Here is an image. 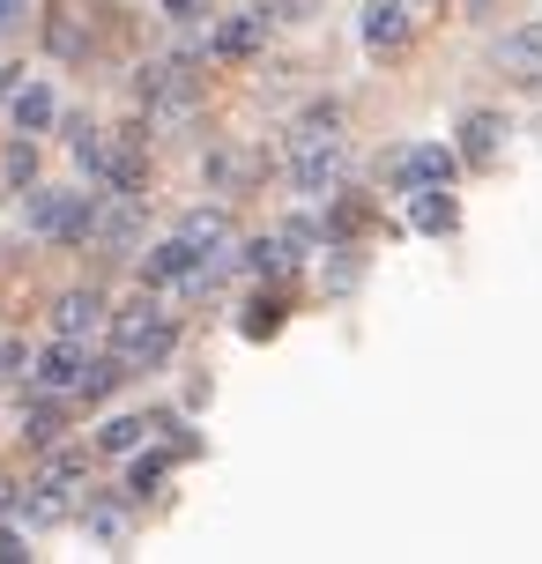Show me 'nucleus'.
Instances as JSON below:
<instances>
[{"mask_svg":"<svg viewBox=\"0 0 542 564\" xmlns=\"http://www.w3.org/2000/svg\"><path fill=\"white\" fill-rule=\"evenodd\" d=\"M401 200H409V230H416V238H454L460 230L454 186H416V194H401Z\"/></svg>","mask_w":542,"mask_h":564,"instance_id":"dca6fc26","label":"nucleus"},{"mask_svg":"<svg viewBox=\"0 0 542 564\" xmlns=\"http://www.w3.org/2000/svg\"><path fill=\"white\" fill-rule=\"evenodd\" d=\"M238 268H246L253 282H290L305 260L283 246V230H260V238H246V246H238Z\"/></svg>","mask_w":542,"mask_h":564,"instance_id":"6ab92c4d","label":"nucleus"},{"mask_svg":"<svg viewBox=\"0 0 542 564\" xmlns=\"http://www.w3.org/2000/svg\"><path fill=\"white\" fill-rule=\"evenodd\" d=\"M15 83H23V67H0V97H8Z\"/></svg>","mask_w":542,"mask_h":564,"instance_id":"4c0bfd02","label":"nucleus"},{"mask_svg":"<svg viewBox=\"0 0 542 564\" xmlns=\"http://www.w3.org/2000/svg\"><path fill=\"white\" fill-rule=\"evenodd\" d=\"M498 67L520 75V83H542V23L513 30V37H498Z\"/></svg>","mask_w":542,"mask_h":564,"instance_id":"393cba45","label":"nucleus"},{"mask_svg":"<svg viewBox=\"0 0 542 564\" xmlns=\"http://www.w3.org/2000/svg\"><path fill=\"white\" fill-rule=\"evenodd\" d=\"M15 520H23V528H67V520H75V490H67V482H23V498H15Z\"/></svg>","mask_w":542,"mask_h":564,"instance_id":"a211bd4d","label":"nucleus"},{"mask_svg":"<svg viewBox=\"0 0 542 564\" xmlns=\"http://www.w3.org/2000/svg\"><path fill=\"white\" fill-rule=\"evenodd\" d=\"M83 528L97 542H119V535H127V506H119V498H97V506L83 512Z\"/></svg>","mask_w":542,"mask_h":564,"instance_id":"7c9ffc66","label":"nucleus"},{"mask_svg":"<svg viewBox=\"0 0 542 564\" xmlns=\"http://www.w3.org/2000/svg\"><path fill=\"white\" fill-rule=\"evenodd\" d=\"M178 341H186V327H178V312L164 305V290H142V297H127V305L105 312V349L127 365V379L164 371L178 357Z\"/></svg>","mask_w":542,"mask_h":564,"instance_id":"f257e3e1","label":"nucleus"},{"mask_svg":"<svg viewBox=\"0 0 542 564\" xmlns=\"http://www.w3.org/2000/svg\"><path fill=\"white\" fill-rule=\"evenodd\" d=\"M401 8H409L416 23H424V15H446V0H401Z\"/></svg>","mask_w":542,"mask_h":564,"instance_id":"e433bc0d","label":"nucleus"},{"mask_svg":"<svg viewBox=\"0 0 542 564\" xmlns=\"http://www.w3.org/2000/svg\"><path fill=\"white\" fill-rule=\"evenodd\" d=\"M156 8H164V23H178V30H194V23L216 15V0H156Z\"/></svg>","mask_w":542,"mask_h":564,"instance_id":"473e14b6","label":"nucleus"},{"mask_svg":"<svg viewBox=\"0 0 542 564\" xmlns=\"http://www.w3.org/2000/svg\"><path fill=\"white\" fill-rule=\"evenodd\" d=\"M83 365H89V341L53 335L45 349H30V387H45V394H67V401H75V379H83Z\"/></svg>","mask_w":542,"mask_h":564,"instance_id":"f8f14e48","label":"nucleus"},{"mask_svg":"<svg viewBox=\"0 0 542 564\" xmlns=\"http://www.w3.org/2000/svg\"><path fill=\"white\" fill-rule=\"evenodd\" d=\"M194 275H200V253L186 246V238H178V230L134 253V282H142V290H186Z\"/></svg>","mask_w":542,"mask_h":564,"instance_id":"1a4fd4ad","label":"nucleus"},{"mask_svg":"<svg viewBox=\"0 0 542 564\" xmlns=\"http://www.w3.org/2000/svg\"><path fill=\"white\" fill-rule=\"evenodd\" d=\"M319 230H327V246H357V238L371 230V194H365V186H335Z\"/></svg>","mask_w":542,"mask_h":564,"instance_id":"f3484780","label":"nucleus"},{"mask_svg":"<svg viewBox=\"0 0 542 564\" xmlns=\"http://www.w3.org/2000/svg\"><path fill=\"white\" fill-rule=\"evenodd\" d=\"M134 97H142V127L149 134H178V127L194 119V105H200V83L186 75V59H149L142 83H134Z\"/></svg>","mask_w":542,"mask_h":564,"instance_id":"7ed1b4c3","label":"nucleus"},{"mask_svg":"<svg viewBox=\"0 0 542 564\" xmlns=\"http://www.w3.org/2000/svg\"><path fill=\"white\" fill-rule=\"evenodd\" d=\"M305 141H343V105L335 97H313L305 112L290 119V149H305Z\"/></svg>","mask_w":542,"mask_h":564,"instance_id":"a878e982","label":"nucleus"},{"mask_svg":"<svg viewBox=\"0 0 542 564\" xmlns=\"http://www.w3.org/2000/svg\"><path fill=\"white\" fill-rule=\"evenodd\" d=\"M23 224H30V238H45V246H59V253H75V246H89V230H97V208H105V194L97 186H23Z\"/></svg>","mask_w":542,"mask_h":564,"instance_id":"f03ea898","label":"nucleus"},{"mask_svg":"<svg viewBox=\"0 0 542 564\" xmlns=\"http://www.w3.org/2000/svg\"><path fill=\"white\" fill-rule=\"evenodd\" d=\"M97 194H127V200H149V127H105V178Z\"/></svg>","mask_w":542,"mask_h":564,"instance_id":"39448f33","label":"nucleus"},{"mask_svg":"<svg viewBox=\"0 0 542 564\" xmlns=\"http://www.w3.org/2000/svg\"><path fill=\"white\" fill-rule=\"evenodd\" d=\"M379 178H387V194H416V186H454V178H460V156L446 149V141H409V149H394V156L379 164Z\"/></svg>","mask_w":542,"mask_h":564,"instance_id":"423d86ee","label":"nucleus"},{"mask_svg":"<svg viewBox=\"0 0 542 564\" xmlns=\"http://www.w3.org/2000/svg\"><path fill=\"white\" fill-rule=\"evenodd\" d=\"M172 468H178V453L172 446H149V438H142V446L127 453V482H119V490H127V498H156Z\"/></svg>","mask_w":542,"mask_h":564,"instance_id":"4be33fe9","label":"nucleus"},{"mask_svg":"<svg viewBox=\"0 0 542 564\" xmlns=\"http://www.w3.org/2000/svg\"><path fill=\"white\" fill-rule=\"evenodd\" d=\"M127 387V365H119L112 349H89V365H83V379H75V409H105V401Z\"/></svg>","mask_w":542,"mask_h":564,"instance_id":"5701e85b","label":"nucleus"},{"mask_svg":"<svg viewBox=\"0 0 542 564\" xmlns=\"http://www.w3.org/2000/svg\"><path fill=\"white\" fill-rule=\"evenodd\" d=\"M178 238H186L200 260H216V253H230V246H238L230 208H186V216H178Z\"/></svg>","mask_w":542,"mask_h":564,"instance_id":"412c9836","label":"nucleus"},{"mask_svg":"<svg viewBox=\"0 0 542 564\" xmlns=\"http://www.w3.org/2000/svg\"><path fill=\"white\" fill-rule=\"evenodd\" d=\"M142 438H156L149 409H142V416H105V423H97V438H89V453H97V460H127Z\"/></svg>","mask_w":542,"mask_h":564,"instance_id":"b1692460","label":"nucleus"},{"mask_svg":"<svg viewBox=\"0 0 542 564\" xmlns=\"http://www.w3.org/2000/svg\"><path fill=\"white\" fill-rule=\"evenodd\" d=\"M343 171H349L343 141H305V149H290V186H297L305 200H327L335 186H343Z\"/></svg>","mask_w":542,"mask_h":564,"instance_id":"9d476101","label":"nucleus"},{"mask_svg":"<svg viewBox=\"0 0 542 564\" xmlns=\"http://www.w3.org/2000/svg\"><path fill=\"white\" fill-rule=\"evenodd\" d=\"M283 246H290L297 260L327 253V230H319V216H305V208H297V216H283Z\"/></svg>","mask_w":542,"mask_h":564,"instance_id":"c756f323","label":"nucleus"},{"mask_svg":"<svg viewBox=\"0 0 542 564\" xmlns=\"http://www.w3.org/2000/svg\"><path fill=\"white\" fill-rule=\"evenodd\" d=\"M67 423H75V401H67V394H45V387H30V394H23V446L30 453L59 446Z\"/></svg>","mask_w":542,"mask_h":564,"instance_id":"4468645a","label":"nucleus"},{"mask_svg":"<svg viewBox=\"0 0 542 564\" xmlns=\"http://www.w3.org/2000/svg\"><path fill=\"white\" fill-rule=\"evenodd\" d=\"M105 290H67V297H59L53 305V335H75V341H97L105 335Z\"/></svg>","mask_w":542,"mask_h":564,"instance_id":"aec40b11","label":"nucleus"},{"mask_svg":"<svg viewBox=\"0 0 542 564\" xmlns=\"http://www.w3.org/2000/svg\"><path fill=\"white\" fill-rule=\"evenodd\" d=\"M89 246H105V253H142L149 238H142V200H127V194H105V208H97V230H89Z\"/></svg>","mask_w":542,"mask_h":564,"instance_id":"ddd939ff","label":"nucleus"},{"mask_svg":"<svg viewBox=\"0 0 542 564\" xmlns=\"http://www.w3.org/2000/svg\"><path fill=\"white\" fill-rule=\"evenodd\" d=\"M0 564H30V535L15 520H0Z\"/></svg>","mask_w":542,"mask_h":564,"instance_id":"72a5a7b5","label":"nucleus"},{"mask_svg":"<svg viewBox=\"0 0 542 564\" xmlns=\"http://www.w3.org/2000/svg\"><path fill=\"white\" fill-rule=\"evenodd\" d=\"M45 45H53L59 59H83V53H89V37L67 23V15H53V23H45Z\"/></svg>","mask_w":542,"mask_h":564,"instance_id":"2f4dec72","label":"nucleus"},{"mask_svg":"<svg viewBox=\"0 0 542 564\" xmlns=\"http://www.w3.org/2000/svg\"><path fill=\"white\" fill-rule=\"evenodd\" d=\"M0 119H8V134H53L59 127V89L45 75H23V83L0 97Z\"/></svg>","mask_w":542,"mask_h":564,"instance_id":"6e6552de","label":"nucleus"},{"mask_svg":"<svg viewBox=\"0 0 542 564\" xmlns=\"http://www.w3.org/2000/svg\"><path fill=\"white\" fill-rule=\"evenodd\" d=\"M268 30H275V8H224V15H208V45L200 53L216 59V67H238V59H260L268 45Z\"/></svg>","mask_w":542,"mask_h":564,"instance_id":"20e7f679","label":"nucleus"},{"mask_svg":"<svg viewBox=\"0 0 542 564\" xmlns=\"http://www.w3.org/2000/svg\"><path fill=\"white\" fill-rule=\"evenodd\" d=\"M15 498H23V482H15V476H0V520H15Z\"/></svg>","mask_w":542,"mask_h":564,"instance_id":"f704fd0d","label":"nucleus"},{"mask_svg":"<svg viewBox=\"0 0 542 564\" xmlns=\"http://www.w3.org/2000/svg\"><path fill=\"white\" fill-rule=\"evenodd\" d=\"M0 387L23 401L30 394V341L23 335H0Z\"/></svg>","mask_w":542,"mask_h":564,"instance_id":"c85d7f7f","label":"nucleus"},{"mask_svg":"<svg viewBox=\"0 0 542 564\" xmlns=\"http://www.w3.org/2000/svg\"><path fill=\"white\" fill-rule=\"evenodd\" d=\"M506 112H490V105H476V112H460V127H454V156H460V171H490L498 156H506Z\"/></svg>","mask_w":542,"mask_h":564,"instance_id":"9b49d317","label":"nucleus"},{"mask_svg":"<svg viewBox=\"0 0 542 564\" xmlns=\"http://www.w3.org/2000/svg\"><path fill=\"white\" fill-rule=\"evenodd\" d=\"M0 186H8V194L37 186V134H15L8 149H0Z\"/></svg>","mask_w":542,"mask_h":564,"instance_id":"bb28decb","label":"nucleus"},{"mask_svg":"<svg viewBox=\"0 0 542 564\" xmlns=\"http://www.w3.org/2000/svg\"><path fill=\"white\" fill-rule=\"evenodd\" d=\"M290 327V282H260L253 297L238 305V335L246 341H275Z\"/></svg>","mask_w":542,"mask_h":564,"instance_id":"2eb2a0df","label":"nucleus"},{"mask_svg":"<svg viewBox=\"0 0 542 564\" xmlns=\"http://www.w3.org/2000/svg\"><path fill=\"white\" fill-rule=\"evenodd\" d=\"M319 282H327V297H349V290L365 282V253H357V246H327V268H319Z\"/></svg>","mask_w":542,"mask_h":564,"instance_id":"cd10ccee","label":"nucleus"},{"mask_svg":"<svg viewBox=\"0 0 542 564\" xmlns=\"http://www.w3.org/2000/svg\"><path fill=\"white\" fill-rule=\"evenodd\" d=\"M357 45L371 59H401L416 45V15L401 8V0H365V15H357Z\"/></svg>","mask_w":542,"mask_h":564,"instance_id":"0eeeda50","label":"nucleus"},{"mask_svg":"<svg viewBox=\"0 0 542 564\" xmlns=\"http://www.w3.org/2000/svg\"><path fill=\"white\" fill-rule=\"evenodd\" d=\"M23 15H30V0H0V30H23Z\"/></svg>","mask_w":542,"mask_h":564,"instance_id":"c9c22d12","label":"nucleus"}]
</instances>
